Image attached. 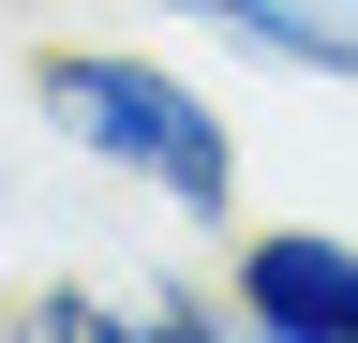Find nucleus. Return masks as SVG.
I'll return each mask as SVG.
<instances>
[{
	"mask_svg": "<svg viewBox=\"0 0 358 343\" xmlns=\"http://www.w3.org/2000/svg\"><path fill=\"white\" fill-rule=\"evenodd\" d=\"M194 45H239L268 75H313V90H358V0H164Z\"/></svg>",
	"mask_w": 358,
	"mask_h": 343,
	"instance_id": "nucleus-4",
	"label": "nucleus"
},
{
	"mask_svg": "<svg viewBox=\"0 0 358 343\" xmlns=\"http://www.w3.org/2000/svg\"><path fill=\"white\" fill-rule=\"evenodd\" d=\"M0 343H254L224 284H15L0 298Z\"/></svg>",
	"mask_w": 358,
	"mask_h": 343,
	"instance_id": "nucleus-3",
	"label": "nucleus"
},
{
	"mask_svg": "<svg viewBox=\"0 0 358 343\" xmlns=\"http://www.w3.org/2000/svg\"><path fill=\"white\" fill-rule=\"evenodd\" d=\"M30 135L75 149L90 180L150 194L164 224H239V119L194 60L164 45H105V30H75V45H30Z\"/></svg>",
	"mask_w": 358,
	"mask_h": 343,
	"instance_id": "nucleus-1",
	"label": "nucleus"
},
{
	"mask_svg": "<svg viewBox=\"0 0 358 343\" xmlns=\"http://www.w3.org/2000/svg\"><path fill=\"white\" fill-rule=\"evenodd\" d=\"M224 298L254 343H358V239L343 224H224Z\"/></svg>",
	"mask_w": 358,
	"mask_h": 343,
	"instance_id": "nucleus-2",
	"label": "nucleus"
}]
</instances>
